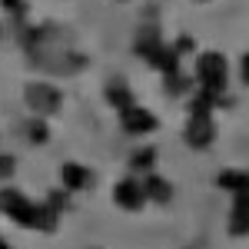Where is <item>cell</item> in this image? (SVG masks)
Listing matches in <instances>:
<instances>
[{
  "label": "cell",
  "mask_w": 249,
  "mask_h": 249,
  "mask_svg": "<svg viewBox=\"0 0 249 249\" xmlns=\"http://www.w3.org/2000/svg\"><path fill=\"white\" fill-rule=\"evenodd\" d=\"M0 213H3L7 219L20 223V226L40 230V232H53L57 230V216H60L50 203H34V199H27V196L20 190H14V186L0 190Z\"/></svg>",
  "instance_id": "obj_1"
},
{
  "label": "cell",
  "mask_w": 249,
  "mask_h": 249,
  "mask_svg": "<svg viewBox=\"0 0 249 249\" xmlns=\"http://www.w3.org/2000/svg\"><path fill=\"white\" fill-rule=\"evenodd\" d=\"M196 80H199V87H203L206 93H213L219 100L223 90H226V80H230L226 57H223V53H203V57L196 60Z\"/></svg>",
  "instance_id": "obj_2"
},
{
  "label": "cell",
  "mask_w": 249,
  "mask_h": 249,
  "mask_svg": "<svg viewBox=\"0 0 249 249\" xmlns=\"http://www.w3.org/2000/svg\"><path fill=\"white\" fill-rule=\"evenodd\" d=\"M136 53L143 60H150L153 67H160L163 73H173V70H179V57H176V47H166V43H160L156 34H150V40L140 37L136 40Z\"/></svg>",
  "instance_id": "obj_3"
},
{
  "label": "cell",
  "mask_w": 249,
  "mask_h": 249,
  "mask_svg": "<svg viewBox=\"0 0 249 249\" xmlns=\"http://www.w3.org/2000/svg\"><path fill=\"white\" fill-rule=\"evenodd\" d=\"M23 100H27V107L34 110V113L40 116H50L60 110V90L53 87V83H43V80H37V83H27V90H23Z\"/></svg>",
  "instance_id": "obj_4"
},
{
  "label": "cell",
  "mask_w": 249,
  "mask_h": 249,
  "mask_svg": "<svg viewBox=\"0 0 249 249\" xmlns=\"http://www.w3.org/2000/svg\"><path fill=\"white\" fill-rule=\"evenodd\" d=\"M213 140H216V126H213L210 113H193L186 123V143L193 150H206Z\"/></svg>",
  "instance_id": "obj_5"
},
{
  "label": "cell",
  "mask_w": 249,
  "mask_h": 249,
  "mask_svg": "<svg viewBox=\"0 0 249 249\" xmlns=\"http://www.w3.org/2000/svg\"><path fill=\"white\" fill-rule=\"evenodd\" d=\"M120 126L126 133H150L156 130V116L143 107H126V110H120Z\"/></svg>",
  "instance_id": "obj_6"
},
{
  "label": "cell",
  "mask_w": 249,
  "mask_h": 249,
  "mask_svg": "<svg viewBox=\"0 0 249 249\" xmlns=\"http://www.w3.org/2000/svg\"><path fill=\"white\" fill-rule=\"evenodd\" d=\"M143 186L136 183V179H120L113 186V203L120 206V210H140L143 206Z\"/></svg>",
  "instance_id": "obj_7"
},
{
  "label": "cell",
  "mask_w": 249,
  "mask_h": 249,
  "mask_svg": "<svg viewBox=\"0 0 249 249\" xmlns=\"http://www.w3.org/2000/svg\"><path fill=\"white\" fill-rule=\"evenodd\" d=\"M60 179H63V186H67V190L73 193V190H87V186H90V179H93V173L87 170V166H80V163H63Z\"/></svg>",
  "instance_id": "obj_8"
},
{
  "label": "cell",
  "mask_w": 249,
  "mask_h": 249,
  "mask_svg": "<svg viewBox=\"0 0 249 249\" xmlns=\"http://www.w3.org/2000/svg\"><path fill=\"white\" fill-rule=\"evenodd\" d=\"M140 186H143V196H150L153 203H170L173 199V186L163 179V176H156V173H150Z\"/></svg>",
  "instance_id": "obj_9"
},
{
  "label": "cell",
  "mask_w": 249,
  "mask_h": 249,
  "mask_svg": "<svg viewBox=\"0 0 249 249\" xmlns=\"http://www.w3.org/2000/svg\"><path fill=\"white\" fill-rule=\"evenodd\" d=\"M216 183L223 190H232V193H243L249 186V173H239V170H223L216 176Z\"/></svg>",
  "instance_id": "obj_10"
},
{
  "label": "cell",
  "mask_w": 249,
  "mask_h": 249,
  "mask_svg": "<svg viewBox=\"0 0 249 249\" xmlns=\"http://www.w3.org/2000/svg\"><path fill=\"white\" fill-rule=\"evenodd\" d=\"M107 100L113 103L116 110H126V107H133V93H130L126 87H120V83H113V87L107 90Z\"/></svg>",
  "instance_id": "obj_11"
},
{
  "label": "cell",
  "mask_w": 249,
  "mask_h": 249,
  "mask_svg": "<svg viewBox=\"0 0 249 249\" xmlns=\"http://www.w3.org/2000/svg\"><path fill=\"white\" fill-rule=\"evenodd\" d=\"M183 90H186V77L179 70L166 73V93H183Z\"/></svg>",
  "instance_id": "obj_12"
},
{
  "label": "cell",
  "mask_w": 249,
  "mask_h": 249,
  "mask_svg": "<svg viewBox=\"0 0 249 249\" xmlns=\"http://www.w3.org/2000/svg\"><path fill=\"white\" fill-rule=\"evenodd\" d=\"M153 163H156V150H136V156H133L136 170H150Z\"/></svg>",
  "instance_id": "obj_13"
},
{
  "label": "cell",
  "mask_w": 249,
  "mask_h": 249,
  "mask_svg": "<svg viewBox=\"0 0 249 249\" xmlns=\"http://www.w3.org/2000/svg\"><path fill=\"white\" fill-rule=\"evenodd\" d=\"M27 136H30V143H47V126L34 120V123H27Z\"/></svg>",
  "instance_id": "obj_14"
},
{
  "label": "cell",
  "mask_w": 249,
  "mask_h": 249,
  "mask_svg": "<svg viewBox=\"0 0 249 249\" xmlns=\"http://www.w3.org/2000/svg\"><path fill=\"white\" fill-rule=\"evenodd\" d=\"M14 170H17V160H14L10 153H0V179H10Z\"/></svg>",
  "instance_id": "obj_15"
},
{
  "label": "cell",
  "mask_w": 249,
  "mask_h": 249,
  "mask_svg": "<svg viewBox=\"0 0 249 249\" xmlns=\"http://www.w3.org/2000/svg\"><path fill=\"white\" fill-rule=\"evenodd\" d=\"M243 80H246V83H249V53H246V57H243Z\"/></svg>",
  "instance_id": "obj_16"
}]
</instances>
